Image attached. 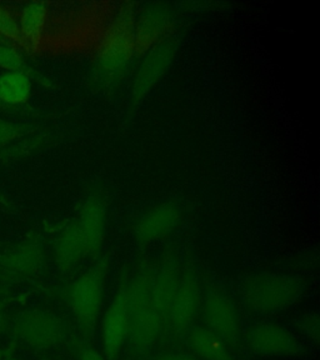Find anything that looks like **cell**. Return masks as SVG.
<instances>
[{"label":"cell","mask_w":320,"mask_h":360,"mask_svg":"<svg viewBox=\"0 0 320 360\" xmlns=\"http://www.w3.org/2000/svg\"><path fill=\"white\" fill-rule=\"evenodd\" d=\"M153 276L154 266L146 265L128 276L127 281L129 315L127 345L130 353L136 356L152 352L164 334L163 323L153 294Z\"/></svg>","instance_id":"1"},{"label":"cell","mask_w":320,"mask_h":360,"mask_svg":"<svg viewBox=\"0 0 320 360\" xmlns=\"http://www.w3.org/2000/svg\"><path fill=\"white\" fill-rule=\"evenodd\" d=\"M307 285L299 276L260 271L248 276L241 287L245 308L255 314H274L292 308L303 298Z\"/></svg>","instance_id":"2"},{"label":"cell","mask_w":320,"mask_h":360,"mask_svg":"<svg viewBox=\"0 0 320 360\" xmlns=\"http://www.w3.org/2000/svg\"><path fill=\"white\" fill-rule=\"evenodd\" d=\"M109 260L101 258L85 270L70 284L67 290V302L79 329L88 339L96 335L103 302L105 298Z\"/></svg>","instance_id":"3"},{"label":"cell","mask_w":320,"mask_h":360,"mask_svg":"<svg viewBox=\"0 0 320 360\" xmlns=\"http://www.w3.org/2000/svg\"><path fill=\"white\" fill-rule=\"evenodd\" d=\"M203 292L200 279L194 265H183L179 287L170 305L167 333L173 338H184L200 313Z\"/></svg>","instance_id":"4"},{"label":"cell","mask_w":320,"mask_h":360,"mask_svg":"<svg viewBox=\"0 0 320 360\" xmlns=\"http://www.w3.org/2000/svg\"><path fill=\"white\" fill-rule=\"evenodd\" d=\"M205 328L222 338L231 348H236L242 337V323L234 300L220 289L208 288L200 305Z\"/></svg>","instance_id":"5"},{"label":"cell","mask_w":320,"mask_h":360,"mask_svg":"<svg viewBox=\"0 0 320 360\" xmlns=\"http://www.w3.org/2000/svg\"><path fill=\"white\" fill-rule=\"evenodd\" d=\"M244 343L254 354L263 356H299L305 353L303 343L288 328L262 321L248 328Z\"/></svg>","instance_id":"6"},{"label":"cell","mask_w":320,"mask_h":360,"mask_svg":"<svg viewBox=\"0 0 320 360\" xmlns=\"http://www.w3.org/2000/svg\"><path fill=\"white\" fill-rule=\"evenodd\" d=\"M15 334L30 348L45 350L56 348L65 340L67 326L51 311L29 310L18 318Z\"/></svg>","instance_id":"7"},{"label":"cell","mask_w":320,"mask_h":360,"mask_svg":"<svg viewBox=\"0 0 320 360\" xmlns=\"http://www.w3.org/2000/svg\"><path fill=\"white\" fill-rule=\"evenodd\" d=\"M127 281L128 276L119 283L118 289L101 319V353L107 360L118 359L127 345L129 330Z\"/></svg>","instance_id":"8"},{"label":"cell","mask_w":320,"mask_h":360,"mask_svg":"<svg viewBox=\"0 0 320 360\" xmlns=\"http://www.w3.org/2000/svg\"><path fill=\"white\" fill-rule=\"evenodd\" d=\"M183 219V212L174 202H159L141 214L133 226V238L139 245H151L172 236Z\"/></svg>","instance_id":"9"},{"label":"cell","mask_w":320,"mask_h":360,"mask_svg":"<svg viewBox=\"0 0 320 360\" xmlns=\"http://www.w3.org/2000/svg\"><path fill=\"white\" fill-rule=\"evenodd\" d=\"M108 218L109 213L104 198L99 194H90L82 204L78 215L74 219L84 239L88 258L96 257L104 245Z\"/></svg>","instance_id":"10"},{"label":"cell","mask_w":320,"mask_h":360,"mask_svg":"<svg viewBox=\"0 0 320 360\" xmlns=\"http://www.w3.org/2000/svg\"><path fill=\"white\" fill-rule=\"evenodd\" d=\"M183 265L180 262L178 252L169 249L162 255L157 266H154L153 276V294L157 305L158 311L162 318L164 333H167L169 309L174 299L177 289L179 287Z\"/></svg>","instance_id":"11"},{"label":"cell","mask_w":320,"mask_h":360,"mask_svg":"<svg viewBox=\"0 0 320 360\" xmlns=\"http://www.w3.org/2000/svg\"><path fill=\"white\" fill-rule=\"evenodd\" d=\"M175 48L170 43H162L146 53L135 73L133 96L143 99L152 91L168 72L174 60Z\"/></svg>","instance_id":"12"},{"label":"cell","mask_w":320,"mask_h":360,"mask_svg":"<svg viewBox=\"0 0 320 360\" xmlns=\"http://www.w3.org/2000/svg\"><path fill=\"white\" fill-rule=\"evenodd\" d=\"M54 259L58 269L62 273L73 271L83 260L88 259L84 239L75 220L68 225L56 239Z\"/></svg>","instance_id":"13"},{"label":"cell","mask_w":320,"mask_h":360,"mask_svg":"<svg viewBox=\"0 0 320 360\" xmlns=\"http://www.w3.org/2000/svg\"><path fill=\"white\" fill-rule=\"evenodd\" d=\"M44 252L39 243L28 242L0 258V270L11 276H30L39 271Z\"/></svg>","instance_id":"14"},{"label":"cell","mask_w":320,"mask_h":360,"mask_svg":"<svg viewBox=\"0 0 320 360\" xmlns=\"http://www.w3.org/2000/svg\"><path fill=\"white\" fill-rule=\"evenodd\" d=\"M184 338L193 354L199 360H236L231 347L205 326H191Z\"/></svg>","instance_id":"15"},{"label":"cell","mask_w":320,"mask_h":360,"mask_svg":"<svg viewBox=\"0 0 320 360\" xmlns=\"http://www.w3.org/2000/svg\"><path fill=\"white\" fill-rule=\"evenodd\" d=\"M23 45L37 46L44 38L49 9L44 3H28L18 14Z\"/></svg>","instance_id":"16"},{"label":"cell","mask_w":320,"mask_h":360,"mask_svg":"<svg viewBox=\"0 0 320 360\" xmlns=\"http://www.w3.org/2000/svg\"><path fill=\"white\" fill-rule=\"evenodd\" d=\"M32 94V82L23 70L6 72L0 75V103L3 105H19L28 101Z\"/></svg>","instance_id":"17"},{"label":"cell","mask_w":320,"mask_h":360,"mask_svg":"<svg viewBox=\"0 0 320 360\" xmlns=\"http://www.w3.org/2000/svg\"><path fill=\"white\" fill-rule=\"evenodd\" d=\"M0 38L14 44L23 45L18 14L8 8L0 6Z\"/></svg>","instance_id":"18"},{"label":"cell","mask_w":320,"mask_h":360,"mask_svg":"<svg viewBox=\"0 0 320 360\" xmlns=\"http://www.w3.org/2000/svg\"><path fill=\"white\" fill-rule=\"evenodd\" d=\"M299 329L304 335L314 344L319 343L320 323L319 315L316 311H308L300 316Z\"/></svg>","instance_id":"19"},{"label":"cell","mask_w":320,"mask_h":360,"mask_svg":"<svg viewBox=\"0 0 320 360\" xmlns=\"http://www.w3.org/2000/svg\"><path fill=\"white\" fill-rule=\"evenodd\" d=\"M0 68L6 69V72L22 70L23 59L11 45L0 41Z\"/></svg>","instance_id":"20"},{"label":"cell","mask_w":320,"mask_h":360,"mask_svg":"<svg viewBox=\"0 0 320 360\" xmlns=\"http://www.w3.org/2000/svg\"><path fill=\"white\" fill-rule=\"evenodd\" d=\"M22 134V128L18 124L0 119V146L6 144Z\"/></svg>","instance_id":"21"},{"label":"cell","mask_w":320,"mask_h":360,"mask_svg":"<svg viewBox=\"0 0 320 360\" xmlns=\"http://www.w3.org/2000/svg\"><path fill=\"white\" fill-rule=\"evenodd\" d=\"M79 360H107V358L98 349L91 345H84L79 349Z\"/></svg>","instance_id":"22"},{"label":"cell","mask_w":320,"mask_h":360,"mask_svg":"<svg viewBox=\"0 0 320 360\" xmlns=\"http://www.w3.org/2000/svg\"><path fill=\"white\" fill-rule=\"evenodd\" d=\"M157 360H199L194 355L186 354V353H178V352H169L164 354L159 355Z\"/></svg>","instance_id":"23"},{"label":"cell","mask_w":320,"mask_h":360,"mask_svg":"<svg viewBox=\"0 0 320 360\" xmlns=\"http://www.w3.org/2000/svg\"><path fill=\"white\" fill-rule=\"evenodd\" d=\"M0 360H3V353H1V349H0Z\"/></svg>","instance_id":"24"},{"label":"cell","mask_w":320,"mask_h":360,"mask_svg":"<svg viewBox=\"0 0 320 360\" xmlns=\"http://www.w3.org/2000/svg\"><path fill=\"white\" fill-rule=\"evenodd\" d=\"M0 41H1V43H6V41H4V40L1 39V38H0Z\"/></svg>","instance_id":"25"},{"label":"cell","mask_w":320,"mask_h":360,"mask_svg":"<svg viewBox=\"0 0 320 360\" xmlns=\"http://www.w3.org/2000/svg\"><path fill=\"white\" fill-rule=\"evenodd\" d=\"M6 360H18V359H6Z\"/></svg>","instance_id":"26"},{"label":"cell","mask_w":320,"mask_h":360,"mask_svg":"<svg viewBox=\"0 0 320 360\" xmlns=\"http://www.w3.org/2000/svg\"><path fill=\"white\" fill-rule=\"evenodd\" d=\"M1 105H3V104H1V103H0V107H1Z\"/></svg>","instance_id":"27"}]
</instances>
